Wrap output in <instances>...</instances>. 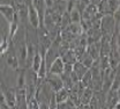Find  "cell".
<instances>
[{
    "mask_svg": "<svg viewBox=\"0 0 120 109\" xmlns=\"http://www.w3.org/2000/svg\"><path fill=\"white\" fill-rule=\"evenodd\" d=\"M101 30L103 35L113 36L116 32V20L112 14L103 15L101 19Z\"/></svg>",
    "mask_w": 120,
    "mask_h": 109,
    "instance_id": "cell-1",
    "label": "cell"
},
{
    "mask_svg": "<svg viewBox=\"0 0 120 109\" xmlns=\"http://www.w3.org/2000/svg\"><path fill=\"white\" fill-rule=\"evenodd\" d=\"M0 14L5 17V20H6L7 23L9 24L11 22H13L15 19L17 17L16 9H15V5L14 4L0 2Z\"/></svg>",
    "mask_w": 120,
    "mask_h": 109,
    "instance_id": "cell-2",
    "label": "cell"
},
{
    "mask_svg": "<svg viewBox=\"0 0 120 109\" xmlns=\"http://www.w3.org/2000/svg\"><path fill=\"white\" fill-rule=\"evenodd\" d=\"M0 86L1 89L4 92V95L6 97L7 105L9 106V108H16V94H15V88H11L6 85V82L0 79Z\"/></svg>",
    "mask_w": 120,
    "mask_h": 109,
    "instance_id": "cell-3",
    "label": "cell"
},
{
    "mask_svg": "<svg viewBox=\"0 0 120 109\" xmlns=\"http://www.w3.org/2000/svg\"><path fill=\"white\" fill-rule=\"evenodd\" d=\"M28 22H29L30 27L34 29H38L41 27V19H39V14L36 11V8L34 7L32 2H30L28 5Z\"/></svg>",
    "mask_w": 120,
    "mask_h": 109,
    "instance_id": "cell-4",
    "label": "cell"
},
{
    "mask_svg": "<svg viewBox=\"0 0 120 109\" xmlns=\"http://www.w3.org/2000/svg\"><path fill=\"white\" fill-rule=\"evenodd\" d=\"M15 94H16V108H28L27 89L15 87Z\"/></svg>",
    "mask_w": 120,
    "mask_h": 109,
    "instance_id": "cell-5",
    "label": "cell"
},
{
    "mask_svg": "<svg viewBox=\"0 0 120 109\" xmlns=\"http://www.w3.org/2000/svg\"><path fill=\"white\" fill-rule=\"evenodd\" d=\"M64 70H65V62L62 61V58L59 56V57H57V58L52 62V64L50 65L47 73L60 76V74L64 73Z\"/></svg>",
    "mask_w": 120,
    "mask_h": 109,
    "instance_id": "cell-6",
    "label": "cell"
},
{
    "mask_svg": "<svg viewBox=\"0 0 120 109\" xmlns=\"http://www.w3.org/2000/svg\"><path fill=\"white\" fill-rule=\"evenodd\" d=\"M44 80L51 86V88H52L54 92H57L58 89L64 87V82H62V79H61L60 76L47 73V76H46V78H45Z\"/></svg>",
    "mask_w": 120,
    "mask_h": 109,
    "instance_id": "cell-7",
    "label": "cell"
},
{
    "mask_svg": "<svg viewBox=\"0 0 120 109\" xmlns=\"http://www.w3.org/2000/svg\"><path fill=\"white\" fill-rule=\"evenodd\" d=\"M87 51L89 52L90 56H91L95 61H98L99 57H101V40L88 43Z\"/></svg>",
    "mask_w": 120,
    "mask_h": 109,
    "instance_id": "cell-8",
    "label": "cell"
},
{
    "mask_svg": "<svg viewBox=\"0 0 120 109\" xmlns=\"http://www.w3.org/2000/svg\"><path fill=\"white\" fill-rule=\"evenodd\" d=\"M94 95V89L91 87H84L82 89V92L79 95V99H80V106H83V105H89L90 101H91V97ZM79 108V107H77Z\"/></svg>",
    "mask_w": 120,
    "mask_h": 109,
    "instance_id": "cell-9",
    "label": "cell"
},
{
    "mask_svg": "<svg viewBox=\"0 0 120 109\" xmlns=\"http://www.w3.org/2000/svg\"><path fill=\"white\" fill-rule=\"evenodd\" d=\"M88 70H89V69L82 62H80V61H77V62L73 65V73H74L80 80H81V78L84 76V73H86Z\"/></svg>",
    "mask_w": 120,
    "mask_h": 109,
    "instance_id": "cell-10",
    "label": "cell"
},
{
    "mask_svg": "<svg viewBox=\"0 0 120 109\" xmlns=\"http://www.w3.org/2000/svg\"><path fill=\"white\" fill-rule=\"evenodd\" d=\"M60 57L62 58V61L65 62V64H72V65H74L75 63L77 62V56H76V53H75V51L73 49L67 50V51H66L64 55H61Z\"/></svg>",
    "mask_w": 120,
    "mask_h": 109,
    "instance_id": "cell-11",
    "label": "cell"
},
{
    "mask_svg": "<svg viewBox=\"0 0 120 109\" xmlns=\"http://www.w3.org/2000/svg\"><path fill=\"white\" fill-rule=\"evenodd\" d=\"M69 89L66 88V87H62L58 89L56 92V99H57V102L58 103H61V102H65L69 99Z\"/></svg>",
    "mask_w": 120,
    "mask_h": 109,
    "instance_id": "cell-12",
    "label": "cell"
},
{
    "mask_svg": "<svg viewBox=\"0 0 120 109\" xmlns=\"http://www.w3.org/2000/svg\"><path fill=\"white\" fill-rule=\"evenodd\" d=\"M79 61L83 63V64H84L88 69H90V67L92 66V64L95 63V59H94V58L90 56V53L87 51V50H86V51L83 52V55H82V56L79 58Z\"/></svg>",
    "mask_w": 120,
    "mask_h": 109,
    "instance_id": "cell-13",
    "label": "cell"
},
{
    "mask_svg": "<svg viewBox=\"0 0 120 109\" xmlns=\"http://www.w3.org/2000/svg\"><path fill=\"white\" fill-rule=\"evenodd\" d=\"M69 16H71V22L81 23V21H82V13L80 12V9L77 7L69 12Z\"/></svg>",
    "mask_w": 120,
    "mask_h": 109,
    "instance_id": "cell-14",
    "label": "cell"
},
{
    "mask_svg": "<svg viewBox=\"0 0 120 109\" xmlns=\"http://www.w3.org/2000/svg\"><path fill=\"white\" fill-rule=\"evenodd\" d=\"M81 84L84 86V87H90V85H91V81H92V73H91V71H90V69L84 73V76L81 78Z\"/></svg>",
    "mask_w": 120,
    "mask_h": 109,
    "instance_id": "cell-15",
    "label": "cell"
},
{
    "mask_svg": "<svg viewBox=\"0 0 120 109\" xmlns=\"http://www.w3.org/2000/svg\"><path fill=\"white\" fill-rule=\"evenodd\" d=\"M39 107V101H38V99L34 95L31 99L28 100V108L29 109H38Z\"/></svg>",
    "mask_w": 120,
    "mask_h": 109,
    "instance_id": "cell-16",
    "label": "cell"
},
{
    "mask_svg": "<svg viewBox=\"0 0 120 109\" xmlns=\"http://www.w3.org/2000/svg\"><path fill=\"white\" fill-rule=\"evenodd\" d=\"M112 15H113L114 20H116V24H117L118 22H120V7L117 9V11H114V12L112 13Z\"/></svg>",
    "mask_w": 120,
    "mask_h": 109,
    "instance_id": "cell-17",
    "label": "cell"
},
{
    "mask_svg": "<svg viewBox=\"0 0 120 109\" xmlns=\"http://www.w3.org/2000/svg\"><path fill=\"white\" fill-rule=\"evenodd\" d=\"M102 2V0H90V4H92V5H95V6H99V4Z\"/></svg>",
    "mask_w": 120,
    "mask_h": 109,
    "instance_id": "cell-18",
    "label": "cell"
},
{
    "mask_svg": "<svg viewBox=\"0 0 120 109\" xmlns=\"http://www.w3.org/2000/svg\"><path fill=\"white\" fill-rule=\"evenodd\" d=\"M45 2H46V5H47V7H52L53 6V0H45Z\"/></svg>",
    "mask_w": 120,
    "mask_h": 109,
    "instance_id": "cell-19",
    "label": "cell"
},
{
    "mask_svg": "<svg viewBox=\"0 0 120 109\" xmlns=\"http://www.w3.org/2000/svg\"><path fill=\"white\" fill-rule=\"evenodd\" d=\"M116 31H117V32H120V22H118V23L116 24Z\"/></svg>",
    "mask_w": 120,
    "mask_h": 109,
    "instance_id": "cell-20",
    "label": "cell"
},
{
    "mask_svg": "<svg viewBox=\"0 0 120 109\" xmlns=\"http://www.w3.org/2000/svg\"><path fill=\"white\" fill-rule=\"evenodd\" d=\"M53 1H54V2H56V1H58V0H53ZM54 2H53V4H54Z\"/></svg>",
    "mask_w": 120,
    "mask_h": 109,
    "instance_id": "cell-21",
    "label": "cell"
},
{
    "mask_svg": "<svg viewBox=\"0 0 120 109\" xmlns=\"http://www.w3.org/2000/svg\"><path fill=\"white\" fill-rule=\"evenodd\" d=\"M62 1H68V0H62Z\"/></svg>",
    "mask_w": 120,
    "mask_h": 109,
    "instance_id": "cell-22",
    "label": "cell"
}]
</instances>
